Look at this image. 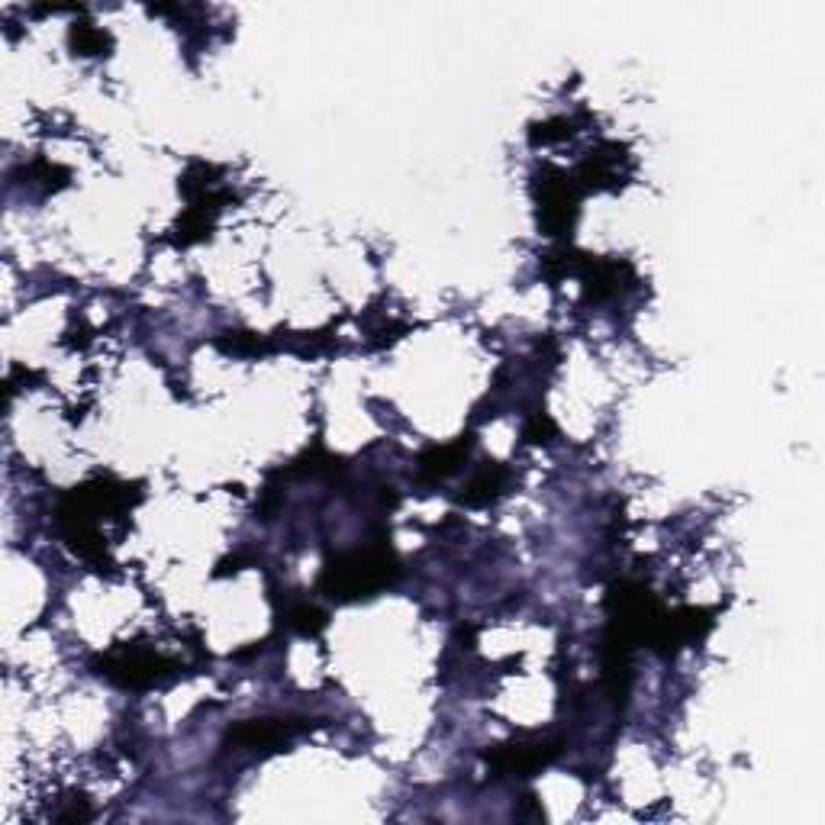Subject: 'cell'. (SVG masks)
<instances>
[{
    "label": "cell",
    "mask_w": 825,
    "mask_h": 825,
    "mask_svg": "<svg viewBox=\"0 0 825 825\" xmlns=\"http://www.w3.org/2000/svg\"><path fill=\"white\" fill-rule=\"evenodd\" d=\"M397 574V558L390 548H361V552L339 555L323 568L320 587L329 597L339 600H358L371 597L381 587H387Z\"/></svg>",
    "instance_id": "cell-1"
},
{
    "label": "cell",
    "mask_w": 825,
    "mask_h": 825,
    "mask_svg": "<svg viewBox=\"0 0 825 825\" xmlns=\"http://www.w3.org/2000/svg\"><path fill=\"white\" fill-rule=\"evenodd\" d=\"M171 671H175V664L165 655H158V651L120 648V651H110L107 658H100L97 674L123 690H146L162 684L165 677H171Z\"/></svg>",
    "instance_id": "cell-2"
},
{
    "label": "cell",
    "mask_w": 825,
    "mask_h": 825,
    "mask_svg": "<svg viewBox=\"0 0 825 825\" xmlns=\"http://www.w3.org/2000/svg\"><path fill=\"white\" fill-rule=\"evenodd\" d=\"M535 204H539V223L545 233L561 236L577 220V187L564 171L545 168L535 181Z\"/></svg>",
    "instance_id": "cell-3"
},
{
    "label": "cell",
    "mask_w": 825,
    "mask_h": 825,
    "mask_svg": "<svg viewBox=\"0 0 825 825\" xmlns=\"http://www.w3.org/2000/svg\"><path fill=\"white\" fill-rule=\"evenodd\" d=\"M558 742H510L490 751L487 761H494L500 774H535L558 758Z\"/></svg>",
    "instance_id": "cell-4"
},
{
    "label": "cell",
    "mask_w": 825,
    "mask_h": 825,
    "mask_svg": "<svg viewBox=\"0 0 825 825\" xmlns=\"http://www.w3.org/2000/svg\"><path fill=\"white\" fill-rule=\"evenodd\" d=\"M297 732H300L297 722H287V719H249V722H239L236 729H229V738L242 748L268 751L284 745L287 738H294Z\"/></svg>",
    "instance_id": "cell-5"
},
{
    "label": "cell",
    "mask_w": 825,
    "mask_h": 825,
    "mask_svg": "<svg viewBox=\"0 0 825 825\" xmlns=\"http://www.w3.org/2000/svg\"><path fill=\"white\" fill-rule=\"evenodd\" d=\"M622 162H626V155L616 146V142H606L597 152L587 155V162L581 168V178L593 187H616L619 178H622Z\"/></svg>",
    "instance_id": "cell-6"
},
{
    "label": "cell",
    "mask_w": 825,
    "mask_h": 825,
    "mask_svg": "<svg viewBox=\"0 0 825 825\" xmlns=\"http://www.w3.org/2000/svg\"><path fill=\"white\" fill-rule=\"evenodd\" d=\"M468 452L465 442H452V445H432L429 452L419 458V471L429 481H442V477L452 474L461 465V455Z\"/></svg>",
    "instance_id": "cell-7"
},
{
    "label": "cell",
    "mask_w": 825,
    "mask_h": 825,
    "mask_svg": "<svg viewBox=\"0 0 825 825\" xmlns=\"http://www.w3.org/2000/svg\"><path fill=\"white\" fill-rule=\"evenodd\" d=\"M503 484H506V468L490 465V468H484L481 474L471 477V484L465 487V494H461V500H465L468 506H484V503H490V500H494V497L500 494Z\"/></svg>",
    "instance_id": "cell-8"
},
{
    "label": "cell",
    "mask_w": 825,
    "mask_h": 825,
    "mask_svg": "<svg viewBox=\"0 0 825 825\" xmlns=\"http://www.w3.org/2000/svg\"><path fill=\"white\" fill-rule=\"evenodd\" d=\"M216 345H220L223 352L239 355V358H258V355H268L274 349L271 339L258 336V332H226V336Z\"/></svg>",
    "instance_id": "cell-9"
},
{
    "label": "cell",
    "mask_w": 825,
    "mask_h": 825,
    "mask_svg": "<svg viewBox=\"0 0 825 825\" xmlns=\"http://www.w3.org/2000/svg\"><path fill=\"white\" fill-rule=\"evenodd\" d=\"M71 46L81 55H100L110 49V36L100 30V26H91V23H75V30H71Z\"/></svg>",
    "instance_id": "cell-10"
},
{
    "label": "cell",
    "mask_w": 825,
    "mask_h": 825,
    "mask_svg": "<svg viewBox=\"0 0 825 825\" xmlns=\"http://www.w3.org/2000/svg\"><path fill=\"white\" fill-rule=\"evenodd\" d=\"M284 619H287V626H291L294 632H300V635H316V632L326 629V613H320V610H316V606H310V603L294 606V610L287 613Z\"/></svg>",
    "instance_id": "cell-11"
},
{
    "label": "cell",
    "mask_w": 825,
    "mask_h": 825,
    "mask_svg": "<svg viewBox=\"0 0 825 825\" xmlns=\"http://www.w3.org/2000/svg\"><path fill=\"white\" fill-rule=\"evenodd\" d=\"M574 136V129H571V123L568 120H548V123H542V126H535L532 129V146H548V142H561V139H571Z\"/></svg>",
    "instance_id": "cell-12"
},
{
    "label": "cell",
    "mask_w": 825,
    "mask_h": 825,
    "mask_svg": "<svg viewBox=\"0 0 825 825\" xmlns=\"http://www.w3.org/2000/svg\"><path fill=\"white\" fill-rule=\"evenodd\" d=\"M552 436H555V423L545 413H535L529 423H526V429H523V439L532 442V445H542V442H548Z\"/></svg>",
    "instance_id": "cell-13"
}]
</instances>
